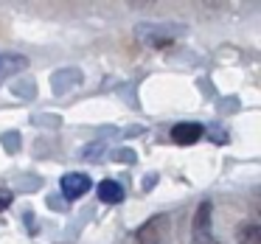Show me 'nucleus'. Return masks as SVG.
Masks as SVG:
<instances>
[{
  "instance_id": "nucleus-1",
  "label": "nucleus",
  "mask_w": 261,
  "mask_h": 244,
  "mask_svg": "<svg viewBox=\"0 0 261 244\" xmlns=\"http://www.w3.org/2000/svg\"><path fill=\"white\" fill-rule=\"evenodd\" d=\"M186 34V25H169V23H141L135 29V37L146 48H169L177 42V37Z\"/></svg>"
},
{
  "instance_id": "nucleus-2",
  "label": "nucleus",
  "mask_w": 261,
  "mask_h": 244,
  "mask_svg": "<svg viewBox=\"0 0 261 244\" xmlns=\"http://www.w3.org/2000/svg\"><path fill=\"white\" fill-rule=\"evenodd\" d=\"M211 202H202L194 213V225H191V244H219L211 230Z\"/></svg>"
},
{
  "instance_id": "nucleus-3",
  "label": "nucleus",
  "mask_w": 261,
  "mask_h": 244,
  "mask_svg": "<svg viewBox=\"0 0 261 244\" xmlns=\"http://www.w3.org/2000/svg\"><path fill=\"white\" fill-rule=\"evenodd\" d=\"M90 177L87 174H82V171H70V174H65L62 177V182H59V188H62V194L68 199H79V197H85L87 191H90Z\"/></svg>"
},
{
  "instance_id": "nucleus-4",
  "label": "nucleus",
  "mask_w": 261,
  "mask_h": 244,
  "mask_svg": "<svg viewBox=\"0 0 261 244\" xmlns=\"http://www.w3.org/2000/svg\"><path fill=\"white\" fill-rule=\"evenodd\" d=\"M202 138V124H194V121H182V124L171 126V141L180 143V146H191Z\"/></svg>"
},
{
  "instance_id": "nucleus-5",
  "label": "nucleus",
  "mask_w": 261,
  "mask_h": 244,
  "mask_svg": "<svg viewBox=\"0 0 261 244\" xmlns=\"http://www.w3.org/2000/svg\"><path fill=\"white\" fill-rule=\"evenodd\" d=\"M29 68V59L23 53H9V51H0V82L9 79V76H17L20 70Z\"/></svg>"
},
{
  "instance_id": "nucleus-6",
  "label": "nucleus",
  "mask_w": 261,
  "mask_h": 244,
  "mask_svg": "<svg viewBox=\"0 0 261 244\" xmlns=\"http://www.w3.org/2000/svg\"><path fill=\"white\" fill-rule=\"evenodd\" d=\"M98 199L107 202V205H118L121 199H124V188H121L115 180H104L101 185H98Z\"/></svg>"
},
{
  "instance_id": "nucleus-7",
  "label": "nucleus",
  "mask_w": 261,
  "mask_h": 244,
  "mask_svg": "<svg viewBox=\"0 0 261 244\" xmlns=\"http://www.w3.org/2000/svg\"><path fill=\"white\" fill-rule=\"evenodd\" d=\"M239 238H244V244H255V238H258V230H255V225H247L239 230Z\"/></svg>"
},
{
  "instance_id": "nucleus-8",
  "label": "nucleus",
  "mask_w": 261,
  "mask_h": 244,
  "mask_svg": "<svg viewBox=\"0 0 261 244\" xmlns=\"http://www.w3.org/2000/svg\"><path fill=\"white\" fill-rule=\"evenodd\" d=\"M9 205H12V191H6V188H0V210H6Z\"/></svg>"
}]
</instances>
